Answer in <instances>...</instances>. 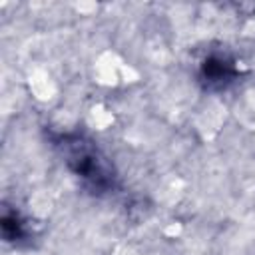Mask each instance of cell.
Masks as SVG:
<instances>
[{"instance_id":"cell-1","label":"cell","mask_w":255,"mask_h":255,"mask_svg":"<svg viewBox=\"0 0 255 255\" xmlns=\"http://www.w3.org/2000/svg\"><path fill=\"white\" fill-rule=\"evenodd\" d=\"M52 145L60 151L68 169L82 179V185L96 195L116 189L118 175L98 145L82 133H52Z\"/></svg>"},{"instance_id":"cell-2","label":"cell","mask_w":255,"mask_h":255,"mask_svg":"<svg viewBox=\"0 0 255 255\" xmlns=\"http://www.w3.org/2000/svg\"><path fill=\"white\" fill-rule=\"evenodd\" d=\"M237 62L221 52L207 54L199 64V80L207 90H225L239 80Z\"/></svg>"},{"instance_id":"cell-3","label":"cell","mask_w":255,"mask_h":255,"mask_svg":"<svg viewBox=\"0 0 255 255\" xmlns=\"http://www.w3.org/2000/svg\"><path fill=\"white\" fill-rule=\"evenodd\" d=\"M0 229L6 243L20 245L30 237V229L18 211H4L0 217Z\"/></svg>"}]
</instances>
